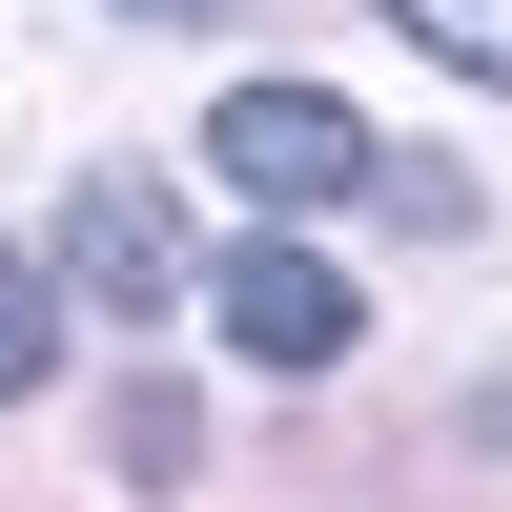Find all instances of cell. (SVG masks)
<instances>
[{"label": "cell", "mask_w": 512, "mask_h": 512, "mask_svg": "<svg viewBox=\"0 0 512 512\" xmlns=\"http://www.w3.org/2000/svg\"><path fill=\"white\" fill-rule=\"evenodd\" d=\"M205 164H226L246 205H349V185H369L390 144H369V123L328 103V82H226V123H205Z\"/></svg>", "instance_id": "obj_1"}, {"label": "cell", "mask_w": 512, "mask_h": 512, "mask_svg": "<svg viewBox=\"0 0 512 512\" xmlns=\"http://www.w3.org/2000/svg\"><path fill=\"white\" fill-rule=\"evenodd\" d=\"M62 287L82 308H185V226H164L144 164H82L62 185Z\"/></svg>", "instance_id": "obj_2"}, {"label": "cell", "mask_w": 512, "mask_h": 512, "mask_svg": "<svg viewBox=\"0 0 512 512\" xmlns=\"http://www.w3.org/2000/svg\"><path fill=\"white\" fill-rule=\"evenodd\" d=\"M226 349L246 369H328L349 349V267L328 246H226Z\"/></svg>", "instance_id": "obj_3"}, {"label": "cell", "mask_w": 512, "mask_h": 512, "mask_svg": "<svg viewBox=\"0 0 512 512\" xmlns=\"http://www.w3.org/2000/svg\"><path fill=\"white\" fill-rule=\"evenodd\" d=\"M390 21H410V41H431V62H451V82H512V0H390Z\"/></svg>", "instance_id": "obj_4"}, {"label": "cell", "mask_w": 512, "mask_h": 512, "mask_svg": "<svg viewBox=\"0 0 512 512\" xmlns=\"http://www.w3.org/2000/svg\"><path fill=\"white\" fill-rule=\"evenodd\" d=\"M41 369H62V287L0 246V390H41Z\"/></svg>", "instance_id": "obj_5"}, {"label": "cell", "mask_w": 512, "mask_h": 512, "mask_svg": "<svg viewBox=\"0 0 512 512\" xmlns=\"http://www.w3.org/2000/svg\"><path fill=\"white\" fill-rule=\"evenodd\" d=\"M123 21H226V0H123Z\"/></svg>", "instance_id": "obj_6"}]
</instances>
